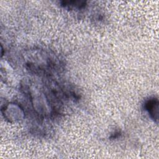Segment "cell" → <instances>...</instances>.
Segmentation results:
<instances>
[{
  "label": "cell",
  "instance_id": "cell-1",
  "mask_svg": "<svg viewBox=\"0 0 159 159\" xmlns=\"http://www.w3.org/2000/svg\"><path fill=\"white\" fill-rule=\"evenodd\" d=\"M158 99L155 98L150 99L145 103L146 110L154 120L158 119Z\"/></svg>",
  "mask_w": 159,
  "mask_h": 159
}]
</instances>
